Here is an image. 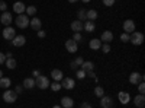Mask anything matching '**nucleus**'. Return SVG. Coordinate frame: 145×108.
Listing matches in <instances>:
<instances>
[{"instance_id": "nucleus-1", "label": "nucleus", "mask_w": 145, "mask_h": 108, "mask_svg": "<svg viewBox=\"0 0 145 108\" xmlns=\"http://www.w3.org/2000/svg\"><path fill=\"white\" fill-rule=\"evenodd\" d=\"M129 42H132L134 45H141L144 42V34L139 31H134L129 35Z\"/></svg>"}, {"instance_id": "nucleus-2", "label": "nucleus", "mask_w": 145, "mask_h": 108, "mask_svg": "<svg viewBox=\"0 0 145 108\" xmlns=\"http://www.w3.org/2000/svg\"><path fill=\"white\" fill-rule=\"evenodd\" d=\"M35 86L39 88V89H46L48 86H50V79H48L46 76H44V75H39L35 79Z\"/></svg>"}, {"instance_id": "nucleus-3", "label": "nucleus", "mask_w": 145, "mask_h": 108, "mask_svg": "<svg viewBox=\"0 0 145 108\" xmlns=\"http://www.w3.org/2000/svg\"><path fill=\"white\" fill-rule=\"evenodd\" d=\"M29 16L28 15H18V18L15 19V22H16V25L19 27V28H22V29H25V28H28L29 27Z\"/></svg>"}, {"instance_id": "nucleus-4", "label": "nucleus", "mask_w": 145, "mask_h": 108, "mask_svg": "<svg viewBox=\"0 0 145 108\" xmlns=\"http://www.w3.org/2000/svg\"><path fill=\"white\" fill-rule=\"evenodd\" d=\"M16 98H18V93L12 89H6L5 93H3V101L7 102V104H13L16 102Z\"/></svg>"}, {"instance_id": "nucleus-5", "label": "nucleus", "mask_w": 145, "mask_h": 108, "mask_svg": "<svg viewBox=\"0 0 145 108\" xmlns=\"http://www.w3.org/2000/svg\"><path fill=\"white\" fill-rule=\"evenodd\" d=\"M144 82V76L141 73H138V72H132V73L129 75V83H132V85H138V83Z\"/></svg>"}, {"instance_id": "nucleus-6", "label": "nucleus", "mask_w": 145, "mask_h": 108, "mask_svg": "<svg viewBox=\"0 0 145 108\" xmlns=\"http://www.w3.org/2000/svg\"><path fill=\"white\" fill-rule=\"evenodd\" d=\"M76 86V80L72 78H63L61 79V88L64 89H74Z\"/></svg>"}, {"instance_id": "nucleus-7", "label": "nucleus", "mask_w": 145, "mask_h": 108, "mask_svg": "<svg viewBox=\"0 0 145 108\" xmlns=\"http://www.w3.org/2000/svg\"><path fill=\"white\" fill-rule=\"evenodd\" d=\"M15 37H16V31L12 28V27H6V28L3 29V38H5V40L12 41Z\"/></svg>"}, {"instance_id": "nucleus-8", "label": "nucleus", "mask_w": 145, "mask_h": 108, "mask_svg": "<svg viewBox=\"0 0 145 108\" xmlns=\"http://www.w3.org/2000/svg\"><path fill=\"white\" fill-rule=\"evenodd\" d=\"M65 48H67V51L68 53H77V50H78V44L74 41V40H67V42H65Z\"/></svg>"}, {"instance_id": "nucleus-9", "label": "nucleus", "mask_w": 145, "mask_h": 108, "mask_svg": "<svg viewBox=\"0 0 145 108\" xmlns=\"http://www.w3.org/2000/svg\"><path fill=\"white\" fill-rule=\"evenodd\" d=\"M123 31L126 34H132V32L135 31V22L132 21V19H126L123 22Z\"/></svg>"}, {"instance_id": "nucleus-10", "label": "nucleus", "mask_w": 145, "mask_h": 108, "mask_svg": "<svg viewBox=\"0 0 145 108\" xmlns=\"http://www.w3.org/2000/svg\"><path fill=\"white\" fill-rule=\"evenodd\" d=\"M12 21H13V18H12V15L9 13V12H3L2 16H0V22H2L3 25H6V27H10Z\"/></svg>"}, {"instance_id": "nucleus-11", "label": "nucleus", "mask_w": 145, "mask_h": 108, "mask_svg": "<svg viewBox=\"0 0 145 108\" xmlns=\"http://www.w3.org/2000/svg\"><path fill=\"white\" fill-rule=\"evenodd\" d=\"M100 107L102 108H112L113 107V101L110 97H106V95H103V97L100 98Z\"/></svg>"}, {"instance_id": "nucleus-12", "label": "nucleus", "mask_w": 145, "mask_h": 108, "mask_svg": "<svg viewBox=\"0 0 145 108\" xmlns=\"http://www.w3.org/2000/svg\"><path fill=\"white\" fill-rule=\"evenodd\" d=\"M12 44H13L15 47H23L26 44V38L23 37V35H16V37L12 40Z\"/></svg>"}, {"instance_id": "nucleus-13", "label": "nucleus", "mask_w": 145, "mask_h": 108, "mask_svg": "<svg viewBox=\"0 0 145 108\" xmlns=\"http://www.w3.org/2000/svg\"><path fill=\"white\" fill-rule=\"evenodd\" d=\"M29 25H31V28H32L33 31H41L42 22H41V19H38V18H32V19L29 21Z\"/></svg>"}, {"instance_id": "nucleus-14", "label": "nucleus", "mask_w": 145, "mask_h": 108, "mask_svg": "<svg viewBox=\"0 0 145 108\" xmlns=\"http://www.w3.org/2000/svg\"><path fill=\"white\" fill-rule=\"evenodd\" d=\"M100 41H103V42H112V41H113V32H112V31H105V32H102Z\"/></svg>"}, {"instance_id": "nucleus-15", "label": "nucleus", "mask_w": 145, "mask_h": 108, "mask_svg": "<svg viewBox=\"0 0 145 108\" xmlns=\"http://www.w3.org/2000/svg\"><path fill=\"white\" fill-rule=\"evenodd\" d=\"M118 98H119V101H120V104H123V105H126L129 101H131V95L128 93V92H119V95H118Z\"/></svg>"}, {"instance_id": "nucleus-16", "label": "nucleus", "mask_w": 145, "mask_h": 108, "mask_svg": "<svg viewBox=\"0 0 145 108\" xmlns=\"http://www.w3.org/2000/svg\"><path fill=\"white\" fill-rule=\"evenodd\" d=\"M134 104H135V107L137 108H144V105H145V97L144 95H137V97L134 98Z\"/></svg>"}, {"instance_id": "nucleus-17", "label": "nucleus", "mask_w": 145, "mask_h": 108, "mask_svg": "<svg viewBox=\"0 0 145 108\" xmlns=\"http://www.w3.org/2000/svg\"><path fill=\"white\" fill-rule=\"evenodd\" d=\"M71 31H74V32H80L83 31V22L76 19V21H72L71 22Z\"/></svg>"}, {"instance_id": "nucleus-18", "label": "nucleus", "mask_w": 145, "mask_h": 108, "mask_svg": "<svg viewBox=\"0 0 145 108\" xmlns=\"http://www.w3.org/2000/svg\"><path fill=\"white\" fill-rule=\"evenodd\" d=\"M51 78L54 79V82H59V80L64 78V75H63V72L59 70V69H54L51 72Z\"/></svg>"}, {"instance_id": "nucleus-19", "label": "nucleus", "mask_w": 145, "mask_h": 108, "mask_svg": "<svg viewBox=\"0 0 145 108\" xmlns=\"http://www.w3.org/2000/svg\"><path fill=\"white\" fill-rule=\"evenodd\" d=\"M72 105H74V101H72V98H70V97L61 98V107H63V108H72Z\"/></svg>"}, {"instance_id": "nucleus-20", "label": "nucleus", "mask_w": 145, "mask_h": 108, "mask_svg": "<svg viewBox=\"0 0 145 108\" xmlns=\"http://www.w3.org/2000/svg\"><path fill=\"white\" fill-rule=\"evenodd\" d=\"M13 10L16 12V13H18V15H22V13H23V12H25V10H26V6H25V5H23L22 2H16V3L13 5Z\"/></svg>"}, {"instance_id": "nucleus-21", "label": "nucleus", "mask_w": 145, "mask_h": 108, "mask_svg": "<svg viewBox=\"0 0 145 108\" xmlns=\"http://www.w3.org/2000/svg\"><path fill=\"white\" fill-rule=\"evenodd\" d=\"M89 47H90L91 50H99L100 47H102V41H100L99 38H93V40H90Z\"/></svg>"}, {"instance_id": "nucleus-22", "label": "nucleus", "mask_w": 145, "mask_h": 108, "mask_svg": "<svg viewBox=\"0 0 145 108\" xmlns=\"http://www.w3.org/2000/svg\"><path fill=\"white\" fill-rule=\"evenodd\" d=\"M83 29H86L87 32H93L96 29V25H94V22L93 21H86L83 23Z\"/></svg>"}, {"instance_id": "nucleus-23", "label": "nucleus", "mask_w": 145, "mask_h": 108, "mask_svg": "<svg viewBox=\"0 0 145 108\" xmlns=\"http://www.w3.org/2000/svg\"><path fill=\"white\" fill-rule=\"evenodd\" d=\"M23 88L33 89V88H35V79H33V78H26L25 80H23Z\"/></svg>"}, {"instance_id": "nucleus-24", "label": "nucleus", "mask_w": 145, "mask_h": 108, "mask_svg": "<svg viewBox=\"0 0 145 108\" xmlns=\"http://www.w3.org/2000/svg\"><path fill=\"white\" fill-rule=\"evenodd\" d=\"M81 69L86 72V73H89V72H93V69H94V64H93V62H83V64H81Z\"/></svg>"}, {"instance_id": "nucleus-25", "label": "nucleus", "mask_w": 145, "mask_h": 108, "mask_svg": "<svg viewBox=\"0 0 145 108\" xmlns=\"http://www.w3.org/2000/svg\"><path fill=\"white\" fill-rule=\"evenodd\" d=\"M10 83H12V80L9 78H0V88L2 89H9Z\"/></svg>"}, {"instance_id": "nucleus-26", "label": "nucleus", "mask_w": 145, "mask_h": 108, "mask_svg": "<svg viewBox=\"0 0 145 108\" xmlns=\"http://www.w3.org/2000/svg\"><path fill=\"white\" fill-rule=\"evenodd\" d=\"M86 18H87V21H93L94 22V19H97V12H96L94 9L87 10L86 12Z\"/></svg>"}, {"instance_id": "nucleus-27", "label": "nucleus", "mask_w": 145, "mask_h": 108, "mask_svg": "<svg viewBox=\"0 0 145 108\" xmlns=\"http://www.w3.org/2000/svg\"><path fill=\"white\" fill-rule=\"evenodd\" d=\"M5 64H6V67H7V69H15L18 63H16V60H15L13 57H10V58H6Z\"/></svg>"}, {"instance_id": "nucleus-28", "label": "nucleus", "mask_w": 145, "mask_h": 108, "mask_svg": "<svg viewBox=\"0 0 145 108\" xmlns=\"http://www.w3.org/2000/svg\"><path fill=\"white\" fill-rule=\"evenodd\" d=\"M86 12H87L86 9H80V10L77 12L78 21H81V22H83V21H87V18H86Z\"/></svg>"}, {"instance_id": "nucleus-29", "label": "nucleus", "mask_w": 145, "mask_h": 108, "mask_svg": "<svg viewBox=\"0 0 145 108\" xmlns=\"http://www.w3.org/2000/svg\"><path fill=\"white\" fill-rule=\"evenodd\" d=\"M94 95H96L97 98H102L103 95H105V89H103L102 86H96V88H94Z\"/></svg>"}, {"instance_id": "nucleus-30", "label": "nucleus", "mask_w": 145, "mask_h": 108, "mask_svg": "<svg viewBox=\"0 0 145 108\" xmlns=\"http://www.w3.org/2000/svg\"><path fill=\"white\" fill-rule=\"evenodd\" d=\"M50 86L54 92H58V91H61V83L59 82H54V83H50Z\"/></svg>"}, {"instance_id": "nucleus-31", "label": "nucleus", "mask_w": 145, "mask_h": 108, "mask_svg": "<svg viewBox=\"0 0 145 108\" xmlns=\"http://www.w3.org/2000/svg\"><path fill=\"white\" fill-rule=\"evenodd\" d=\"M35 13H36V7L35 6H28L26 7V15L28 16H33Z\"/></svg>"}, {"instance_id": "nucleus-32", "label": "nucleus", "mask_w": 145, "mask_h": 108, "mask_svg": "<svg viewBox=\"0 0 145 108\" xmlns=\"http://www.w3.org/2000/svg\"><path fill=\"white\" fill-rule=\"evenodd\" d=\"M86 75H87V73H86L83 69H77V70H76V76H77L78 79H84V78H86Z\"/></svg>"}, {"instance_id": "nucleus-33", "label": "nucleus", "mask_w": 145, "mask_h": 108, "mask_svg": "<svg viewBox=\"0 0 145 108\" xmlns=\"http://www.w3.org/2000/svg\"><path fill=\"white\" fill-rule=\"evenodd\" d=\"M100 48H102V51H103L105 54H107L109 51H110V44H109V42H103Z\"/></svg>"}, {"instance_id": "nucleus-34", "label": "nucleus", "mask_w": 145, "mask_h": 108, "mask_svg": "<svg viewBox=\"0 0 145 108\" xmlns=\"http://www.w3.org/2000/svg\"><path fill=\"white\" fill-rule=\"evenodd\" d=\"M138 92H139L141 95H144V93H145V85H144V82L138 83Z\"/></svg>"}, {"instance_id": "nucleus-35", "label": "nucleus", "mask_w": 145, "mask_h": 108, "mask_svg": "<svg viewBox=\"0 0 145 108\" xmlns=\"http://www.w3.org/2000/svg\"><path fill=\"white\" fill-rule=\"evenodd\" d=\"M115 2H116V0H103V5L107 6V7H110V6L115 5Z\"/></svg>"}, {"instance_id": "nucleus-36", "label": "nucleus", "mask_w": 145, "mask_h": 108, "mask_svg": "<svg viewBox=\"0 0 145 108\" xmlns=\"http://www.w3.org/2000/svg\"><path fill=\"white\" fill-rule=\"evenodd\" d=\"M71 40H74L76 42H78V41H81V34H80V32H74V37H72Z\"/></svg>"}, {"instance_id": "nucleus-37", "label": "nucleus", "mask_w": 145, "mask_h": 108, "mask_svg": "<svg viewBox=\"0 0 145 108\" xmlns=\"http://www.w3.org/2000/svg\"><path fill=\"white\" fill-rule=\"evenodd\" d=\"M120 40H122L123 42H128V41H129V34H126V32H123L122 35H120Z\"/></svg>"}, {"instance_id": "nucleus-38", "label": "nucleus", "mask_w": 145, "mask_h": 108, "mask_svg": "<svg viewBox=\"0 0 145 108\" xmlns=\"http://www.w3.org/2000/svg\"><path fill=\"white\" fill-rule=\"evenodd\" d=\"M6 9H7L6 2H3V0H0V10H2V12H6Z\"/></svg>"}, {"instance_id": "nucleus-39", "label": "nucleus", "mask_w": 145, "mask_h": 108, "mask_svg": "<svg viewBox=\"0 0 145 108\" xmlns=\"http://www.w3.org/2000/svg\"><path fill=\"white\" fill-rule=\"evenodd\" d=\"M83 62H84V60H83V57H77V58L74 60V63H76L77 66H81V64H83Z\"/></svg>"}, {"instance_id": "nucleus-40", "label": "nucleus", "mask_w": 145, "mask_h": 108, "mask_svg": "<svg viewBox=\"0 0 145 108\" xmlns=\"http://www.w3.org/2000/svg\"><path fill=\"white\" fill-rule=\"evenodd\" d=\"M5 62H6V56L3 53H0V64H3Z\"/></svg>"}, {"instance_id": "nucleus-41", "label": "nucleus", "mask_w": 145, "mask_h": 108, "mask_svg": "<svg viewBox=\"0 0 145 108\" xmlns=\"http://www.w3.org/2000/svg\"><path fill=\"white\" fill-rule=\"evenodd\" d=\"M80 108H93V107H91L89 102H83V104L80 105Z\"/></svg>"}, {"instance_id": "nucleus-42", "label": "nucleus", "mask_w": 145, "mask_h": 108, "mask_svg": "<svg viewBox=\"0 0 145 108\" xmlns=\"http://www.w3.org/2000/svg\"><path fill=\"white\" fill-rule=\"evenodd\" d=\"M45 35H46V34H45V31H38V37H39V38H44Z\"/></svg>"}, {"instance_id": "nucleus-43", "label": "nucleus", "mask_w": 145, "mask_h": 108, "mask_svg": "<svg viewBox=\"0 0 145 108\" xmlns=\"http://www.w3.org/2000/svg\"><path fill=\"white\" fill-rule=\"evenodd\" d=\"M15 89H16V91H15V92H16V93H18V95H19V93H20V92H22V86H20V85H18V86H16V88H15Z\"/></svg>"}, {"instance_id": "nucleus-44", "label": "nucleus", "mask_w": 145, "mask_h": 108, "mask_svg": "<svg viewBox=\"0 0 145 108\" xmlns=\"http://www.w3.org/2000/svg\"><path fill=\"white\" fill-rule=\"evenodd\" d=\"M89 76H90V78H93L94 80H97V78H96V75L93 73V72H89Z\"/></svg>"}, {"instance_id": "nucleus-45", "label": "nucleus", "mask_w": 145, "mask_h": 108, "mask_svg": "<svg viewBox=\"0 0 145 108\" xmlns=\"http://www.w3.org/2000/svg\"><path fill=\"white\" fill-rule=\"evenodd\" d=\"M71 69H74V70H77V69H78V66H77V64H76L74 62H72V63H71Z\"/></svg>"}, {"instance_id": "nucleus-46", "label": "nucleus", "mask_w": 145, "mask_h": 108, "mask_svg": "<svg viewBox=\"0 0 145 108\" xmlns=\"http://www.w3.org/2000/svg\"><path fill=\"white\" fill-rule=\"evenodd\" d=\"M39 75H41V73H39V70H35V72H33V76H35V78H38Z\"/></svg>"}, {"instance_id": "nucleus-47", "label": "nucleus", "mask_w": 145, "mask_h": 108, "mask_svg": "<svg viewBox=\"0 0 145 108\" xmlns=\"http://www.w3.org/2000/svg\"><path fill=\"white\" fill-rule=\"evenodd\" d=\"M70 3H76V2H78V0H68Z\"/></svg>"}, {"instance_id": "nucleus-48", "label": "nucleus", "mask_w": 145, "mask_h": 108, "mask_svg": "<svg viewBox=\"0 0 145 108\" xmlns=\"http://www.w3.org/2000/svg\"><path fill=\"white\" fill-rule=\"evenodd\" d=\"M81 2H83V3H89V2H90V0H81Z\"/></svg>"}, {"instance_id": "nucleus-49", "label": "nucleus", "mask_w": 145, "mask_h": 108, "mask_svg": "<svg viewBox=\"0 0 145 108\" xmlns=\"http://www.w3.org/2000/svg\"><path fill=\"white\" fill-rule=\"evenodd\" d=\"M52 108H63V107H59V105H54Z\"/></svg>"}, {"instance_id": "nucleus-50", "label": "nucleus", "mask_w": 145, "mask_h": 108, "mask_svg": "<svg viewBox=\"0 0 145 108\" xmlns=\"http://www.w3.org/2000/svg\"><path fill=\"white\" fill-rule=\"evenodd\" d=\"M0 78H3V72L2 70H0Z\"/></svg>"}]
</instances>
